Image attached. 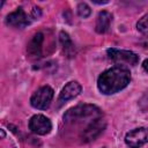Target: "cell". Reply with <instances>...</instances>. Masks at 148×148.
<instances>
[{
  "label": "cell",
  "mask_w": 148,
  "mask_h": 148,
  "mask_svg": "<svg viewBox=\"0 0 148 148\" xmlns=\"http://www.w3.org/2000/svg\"><path fill=\"white\" fill-rule=\"evenodd\" d=\"M131 81V73L125 66H114L104 71L97 80L98 90L104 95H112L123 90Z\"/></svg>",
  "instance_id": "6da1fadb"
},
{
  "label": "cell",
  "mask_w": 148,
  "mask_h": 148,
  "mask_svg": "<svg viewBox=\"0 0 148 148\" xmlns=\"http://www.w3.org/2000/svg\"><path fill=\"white\" fill-rule=\"evenodd\" d=\"M102 117L101 110L91 104H80L72 109H69L64 114L65 123H75L77 120H83L88 118H97Z\"/></svg>",
  "instance_id": "7a4b0ae2"
},
{
  "label": "cell",
  "mask_w": 148,
  "mask_h": 148,
  "mask_svg": "<svg viewBox=\"0 0 148 148\" xmlns=\"http://www.w3.org/2000/svg\"><path fill=\"white\" fill-rule=\"evenodd\" d=\"M53 98V89L49 86H43L39 89H37L31 98H30V104L39 110H46Z\"/></svg>",
  "instance_id": "3957f363"
},
{
  "label": "cell",
  "mask_w": 148,
  "mask_h": 148,
  "mask_svg": "<svg viewBox=\"0 0 148 148\" xmlns=\"http://www.w3.org/2000/svg\"><path fill=\"white\" fill-rule=\"evenodd\" d=\"M108 57L113 60L114 62L118 64H125L130 66H134L139 62V56L132 51H126V50H117V49H109L108 51Z\"/></svg>",
  "instance_id": "277c9868"
},
{
  "label": "cell",
  "mask_w": 148,
  "mask_h": 148,
  "mask_svg": "<svg viewBox=\"0 0 148 148\" xmlns=\"http://www.w3.org/2000/svg\"><path fill=\"white\" fill-rule=\"evenodd\" d=\"M105 128V121L102 119V117L95 118L91 120V123L88 124V126L82 131L80 138L83 142H90L95 140Z\"/></svg>",
  "instance_id": "5b68a950"
},
{
  "label": "cell",
  "mask_w": 148,
  "mask_h": 148,
  "mask_svg": "<svg viewBox=\"0 0 148 148\" xmlns=\"http://www.w3.org/2000/svg\"><path fill=\"white\" fill-rule=\"evenodd\" d=\"M125 142L130 148H140L148 143V128L140 127L130 131L125 136Z\"/></svg>",
  "instance_id": "8992f818"
},
{
  "label": "cell",
  "mask_w": 148,
  "mask_h": 148,
  "mask_svg": "<svg viewBox=\"0 0 148 148\" xmlns=\"http://www.w3.org/2000/svg\"><path fill=\"white\" fill-rule=\"evenodd\" d=\"M29 128L32 133L38 135H45L51 132L52 124L49 118L43 114H35L29 120Z\"/></svg>",
  "instance_id": "52a82bcc"
},
{
  "label": "cell",
  "mask_w": 148,
  "mask_h": 148,
  "mask_svg": "<svg viewBox=\"0 0 148 148\" xmlns=\"http://www.w3.org/2000/svg\"><path fill=\"white\" fill-rule=\"evenodd\" d=\"M6 23L14 28H24L31 23V17L22 8H17L15 12L7 15Z\"/></svg>",
  "instance_id": "ba28073f"
},
{
  "label": "cell",
  "mask_w": 148,
  "mask_h": 148,
  "mask_svg": "<svg viewBox=\"0 0 148 148\" xmlns=\"http://www.w3.org/2000/svg\"><path fill=\"white\" fill-rule=\"evenodd\" d=\"M82 90V87L79 82L76 81H72V82H68L61 90L60 95H59V98H58V102L59 104H62L74 97H76Z\"/></svg>",
  "instance_id": "9c48e42d"
},
{
  "label": "cell",
  "mask_w": 148,
  "mask_h": 148,
  "mask_svg": "<svg viewBox=\"0 0 148 148\" xmlns=\"http://www.w3.org/2000/svg\"><path fill=\"white\" fill-rule=\"evenodd\" d=\"M43 40H44V36L42 32H37L32 39L29 42L27 51L30 58L32 59H38L42 56V45H43Z\"/></svg>",
  "instance_id": "30bf717a"
},
{
  "label": "cell",
  "mask_w": 148,
  "mask_h": 148,
  "mask_svg": "<svg viewBox=\"0 0 148 148\" xmlns=\"http://www.w3.org/2000/svg\"><path fill=\"white\" fill-rule=\"evenodd\" d=\"M111 21H112V15L106 12V10H103L98 14L97 18H96V24H95V29L98 34H104L109 30L110 28V24H111Z\"/></svg>",
  "instance_id": "8fae6325"
},
{
  "label": "cell",
  "mask_w": 148,
  "mask_h": 148,
  "mask_svg": "<svg viewBox=\"0 0 148 148\" xmlns=\"http://www.w3.org/2000/svg\"><path fill=\"white\" fill-rule=\"evenodd\" d=\"M59 40H60V44H61V47H62V51L68 56V57H72L73 53H74V45L68 36L67 32L65 31H61L59 34Z\"/></svg>",
  "instance_id": "7c38bea8"
},
{
  "label": "cell",
  "mask_w": 148,
  "mask_h": 148,
  "mask_svg": "<svg viewBox=\"0 0 148 148\" xmlns=\"http://www.w3.org/2000/svg\"><path fill=\"white\" fill-rule=\"evenodd\" d=\"M136 28L142 35L148 37V14H146L139 20V22L136 23Z\"/></svg>",
  "instance_id": "4fadbf2b"
},
{
  "label": "cell",
  "mask_w": 148,
  "mask_h": 148,
  "mask_svg": "<svg viewBox=\"0 0 148 148\" xmlns=\"http://www.w3.org/2000/svg\"><path fill=\"white\" fill-rule=\"evenodd\" d=\"M90 13H91V9H90V7L87 5V3H84V2H81V3H79L77 5V14L81 16V17H88L89 15H90Z\"/></svg>",
  "instance_id": "5bb4252c"
},
{
  "label": "cell",
  "mask_w": 148,
  "mask_h": 148,
  "mask_svg": "<svg viewBox=\"0 0 148 148\" xmlns=\"http://www.w3.org/2000/svg\"><path fill=\"white\" fill-rule=\"evenodd\" d=\"M142 67H143V69L148 73V59H146L145 61H143V64H142Z\"/></svg>",
  "instance_id": "9a60e30c"
},
{
  "label": "cell",
  "mask_w": 148,
  "mask_h": 148,
  "mask_svg": "<svg viewBox=\"0 0 148 148\" xmlns=\"http://www.w3.org/2000/svg\"><path fill=\"white\" fill-rule=\"evenodd\" d=\"M1 135H2V138H5V132H3V130H1Z\"/></svg>",
  "instance_id": "2e32d148"
}]
</instances>
